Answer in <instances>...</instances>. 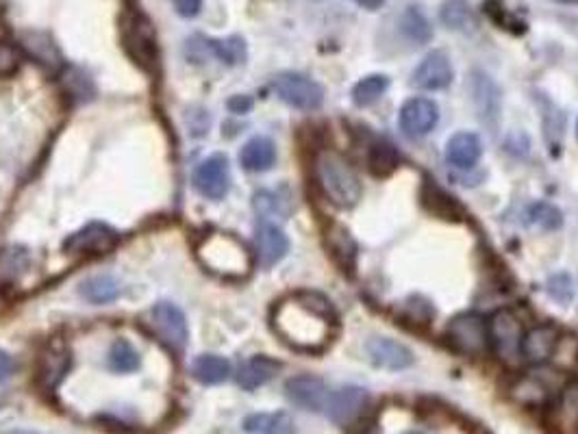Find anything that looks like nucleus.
Returning <instances> with one entry per match:
<instances>
[{
    "instance_id": "nucleus-1",
    "label": "nucleus",
    "mask_w": 578,
    "mask_h": 434,
    "mask_svg": "<svg viewBox=\"0 0 578 434\" xmlns=\"http://www.w3.org/2000/svg\"><path fill=\"white\" fill-rule=\"evenodd\" d=\"M272 328L294 350L322 352L335 334L333 306L318 294L289 295L274 306Z\"/></svg>"
},
{
    "instance_id": "nucleus-2",
    "label": "nucleus",
    "mask_w": 578,
    "mask_h": 434,
    "mask_svg": "<svg viewBox=\"0 0 578 434\" xmlns=\"http://www.w3.org/2000/svg\"><path fill=\"white\" fill-rule=\"evenodd\" d=\"M316 180L322 194L335 207L348 208L355 207L361 198V180L357 176L352 163L341 152L324 148L316 155Z\"/></svg>"
},
{
    "instance_id": "nucleus-3",
    "label": "nucleus",
    "mask_w": 578,
    "mask_h": 434,
    "mask_svg": "<svg viewBox=\"0 0 578 434\" xmlns=\"http://www.w3.org/2000/svg\"><path fill=\"white\" fill-rule=\"evenodd\" d=\"M198 261L207 267V272L220 278L240 280L250 274L252 259L250 252L238 237L227 233H213L198 244Z\"/></svg>"
},
{
    "instance_id": "nucleus-4",
    "label": "nucleus",
    "mask_w": 578,
    "mask_h": 434,
    "mask_svg": "<svg viewBox=\"0 0 578 434\" xmlns=\"http://www.w3.org/2000/svg\"><path fill=\"white\" fill-rule=\"evenodd\" d=\"M489 345H492L495 359L505 365H517L522 361V339H524V326L520 317L511 309H498L487 322Z\"/></svg>"
},
{
    "instance_id": "nucleus-5",
    "label": "nucleus",
    "mask_w": 578,
    "mask_h": 434,
    "mask_svg": "<svg viewBox=\"0 0 578 434\" xmlns=\"http://www.w3.org/2000/svg\"><path fill=\"white\" fill-rule=\"evenodd\" d=\"M144 326L174 354H181L187 343V322L183 311L170 302H159L144 315Z\"/></svg>"
},
{
    "instance_id": "nucleus-6",
    "label": "nucleus",
    "mask_w": 578,
    "mask_h": 434,
    "mask_svg": "<svg viewBox=\"0 0 578 434\" xmlns=\"http://www.w3.org/2000/svg\"><path fill=\"white\" fill-rule=\"evenodd\" d=\"M446 339L465 356H481L489 348L487 322L476 313H461L446 328Z\"/></svg>"
},
{
    "instance_id": "nucleus-7",
    "label": "nucleus",
    "mask_w": 578,
    "mask_h": 434,
    "mask_svg": "<svg viewBox=\"0 0 578 434\" xmlns=\"http://www.w3.org/2000/svg\"><path fill=\"white\" fill-rule=\"evenodd\" d=\"M272 87L280 101L288 102L294 109H302V111H313L324 101L322 87L305 74L283 72L274 79Z\"/></svg>"
},
{
    "instance_id": "nucleus-8",
    "label": "nucleus",
    "mask_w": 578,
    "mask_h": 434,
    "mask_svg": "<svg viewBox=\"0 0 578 434\" xmlns=\"http://www.w3.org/2000/svg\"><path fill=\"white\" fill-rule=\"evenodd\" d=\"M70 365H73L70 348L62 339H53L42 350L40 361H37V384H40L44 391H54L59 387V382L65 378V373H68Z\"/></svg>"
},
{
    "instance_id": "nucleus-9",
    "label": "nucleus",
    "mask_w": 578,
    "mask_h": 434,
    "mask_svg": "<svg viewBox=\"0 0 578 434\" xmlns=\"http://www.w3.org/2000/svg\"><path fill=\"white\" fill-rule=\"evenodd\" d=\"M450 83H453V63H450V57L444 51L428 53L417 63L411 76V85L422 92L446 90Z\"/></svg>"
},
{
    "instance_id": "nucleus-10",
    "label": "nucleus",
    "mask_w": 578,
    "mask_h": 434,
    "mask_svg": "<svg viewBox=\"0 0 578 434\" xmlns=\"http://www.w3.org/2000/svg\"><path fill=\"white\" fill-rule=\"evenodd\" d=\"M124 42L129 53L140 65L146 70H152L157 65V35L152 31V24L142 15H133L126 22Z\"/></svg>"
},
{
    "instance_id": "nucleus-11",
    "label": "nucleus",
    "mask_w": 578,
    "mask_h": 434,
    "mask_svg": "<svg viewBox=\"0 0 578 434\" xmlns=\"http://www.w3.org/2000/svg\"><path fill=\"white\" fill-rule=\"evenodd\" d=\"M115 244H118V233L107 224L93 222L70 235L64 241V248L70 255H104L113 250Z\"/></svg>"
},
{
    "instance_id": "nucleus-12",
    "label": "nucleus",
    "mask_w": 578,
    "mask_h": 434,
    "mask_svg": "<svg viewBox=\"0 0 578 434\" xmlns=\"http://www.w3.org/2000/svg\"><path fill=\"white\" fill-rule=\"evenodd\" d=\"M370 395L361 387H341L338 391L328 395L324 413L328 415L330 421L339 426H348L366 410Z\"/></svg>"
},
{
    "instance_id": "nucleus-13",
    "label": "nucleus",
    "mask_w": 578,
    "mask_h": 434,
    "mask_svg": "<svg viewBox=\"0 0 578 434\" xmlns=\"http://www.w3.org/2000/svg\"><path fill=\"white\" fill-rule=\"evenodd\" d=\"M194 187L198 194L211 198V200H220V198L227 196L230 187L229 159L224 155H213L207 161H202L194 174Z\"/></svg>"
},
{
    "instance_id": "nucleus-14",
    "label": "nucleus",
    "mask_w": 578,
    "mask_h": 434,
    "mask_svg": "<svg viewBox=\"0 0 578 434\" xmlns=\"http://www.w3.org/2000/svg\"><path fill=\"white\" fill-rule=\"evenodd\" d=\"M400 129L407 137H417L428 135L439 122V109L437 104L428 98H411L403 104L400 109Z\"/></svg>"
},
{
    "instance_id": "nucleus-15",
    "label": "nucleus",
    "mask_w": 578,
    "mask_h": 434,
    "mask_svg": "<svg viewBox=\"0 0 578 434\" xmlns=\"http://www.w3.org/2000/svg\"><path fill=\"white\" fill-rule=\"evenodd\" d=\"M561 343V333L554 323H539L524 333L522 339V359L531 365H542L554 354Z\"/></svg>"
},
{
    "instance_id": "nucleus-16",
    "label": "nucleus",
    "mask_w": 578,
    "mask_h": 434,
    "mask_svg": "<svg viewBox=\"0 0 578 434\" xmlns=\"http://www.w3.org/2000/svg\"><path fill=\"white\" fill-rule=\"evenodd\" d=\"M285 393H288L291 404L300 406L305 410H324L330 395L324 381L316 376L289 378L288 384H285Z\"/></svg>"
},
{
    "instance_id": "nucleus-17",
    "label": "nucleus",
    "mask_w": 578,
    "mask_h": 434,
    "mask_svg": "<svg viewBox=\"0 0 578 434\" xmlns=\"http://www.w3.org/2000/svg\"><path fill=\"white\" fill-rule=\"evenodd\" d=\"M255 246H257L259 265L261 267L277 265V263L283 259L289 250L288 235H285L279 227H274V224H268V222H263L261 227L257 228Z\"/></svg>"
},
{
    "instance_id": "nucleus-18",
    "label": "nucleus",
    "mask_w": 578,
    "mask_h": 434,
    "mask_svg": "<svg viewBox=\"0 0 578 434\" xmlns=\"http://www.w3.org/2000/svg\"><path fill=\"white\" fill-rule=\"evenodd\" d=\"M366 348L374 365L383 367V370H407L413 362L411 350L405 348L403 343L394 342V339L374 337L367 342Z\"/></svg>"
},
{
    "instance_id": "nucleus-19",
    "label": "nucleus",
    "mask_w": 578,
    "mask_h": 434,
    "mask_svg": "<svg viewBox=\"0 0 578 434\" xmlns=\"http://www.w3.org/2000/svg\"><path fill=\"white\" fill-rule=\"evenodd\" d=\"M483 155L481 137L476 133H456L450 137L448 146H446V159L450 166L467 169L476 166V161Z\"/></svg>"
},
{
    "instance_id": "nucleus-20",
    "label": "nucleus",
    "mask_w": 578,
    "mask_h": 434,
    "mask_svg": "<svg viewBox=\"0 0 578 434\" xmlns=\"http://www.w3.org/2000/svg\"><path fill=\"white\" fill-rule=\"evenodd\" d=\"M280 370V362L269 359V356H252L250 361H246L238 371V384L246 391L263 387V384L272 381Z\"/></svg>"
},
{
    "instance_id": "nucleus-21",
    "label": "nucleus",
    "mask_w": 578,
    "mask_h": 434,
    "mask_svg": "<svg viewBox=\"0 0 578 434\" xmlns=\"http://www.w3.org/2000/svg\"><path fill=\"white\" fill-rule=\"evenodd\" d=\"M240 161L248 172H266L277 161V148L268 137H252L248 144L241 148Z\"/></svg>"
},
{
    "instance_id": "nucleus-22",
    "label": "nucleus",
    "mask_w": 578,
    "mask_h": 434,
    "mask_svg": "<svg viewBox=\"0 0 578 434\" xmlns=\"http://www.w3.org/2000/svg\"><path fill=\"white\" fill-rule=\"evenodd\" d=\"M230 365L229 361H224L222 356L205 354L198 356L191 365V376L196 378L201 384H220L229 378Z\"/></svg>"
},
{
    "instance_id": "nucleus-23",
    "label": "nucleus",
    "mask_w": 578,
    "mask_h": 434,
    "mask_svg": "<svg viewBox=\"0 0 578 434\" xmlns=\"http://www.w3.org/2000/svg\"><path fill=\"white\" fill-rule=\"evenodd\" d=\"M248 432L255 434H294V421L285 413H259L244 421Z\"/></svg>"
},
{
    "instance_id": "nucleus-24",
    "label": "nucleus",
    "mask_w": 578,
    "mask_h": 434,
    "mask_svg": "<svg viewBox=\"0 0 578 434\" xmlns=\"http://www.w3.org/2000/svg\"><path fill=\"white\" fill-rule=\"evenodd\" d=\"M120 287L112 276H93L85 280L81 287V295L92 304H107L118 298Z\"/></svg>"
},
{
    "instance_id": "nucleus-25",
    "label": "nucleus",
    "mask_w": 578,
    "mask_h": 434,
    "mask_svg": "<svg viewBox=\"0 0 578 434\" xmlns=\"http://www.w3.org/2000/svg\"><path fill=\"white\" fill-rule=\"evenodd\" d=\"M400 31L413 43H426L433 37V29L428 24L426 15L417 7H409L405 11L403 18H400Z\"/></svg>"
},
{
    "instance_id": "nucleus-26",
    "label": "nucleus",
    "mask_w": 578,
    "mask_h": 434,
    "mask_svg": "<svg viewBox=\"0 0 578 434\" xmlns=\"http://www.w3.org/2000/svg\"><path fill=\"white\" fill-rule=\"evenodd\" d=\"M387 87H389L387 76L370 74L352 87V101H355V104H359V107H367V104L377 102L378 98L387 92Z\"/></svg>"
},
{
    "instance_id": "nucleus-27",
    "label": "nucleus",
    "mask_w": 578,
    "mask_h": 434,
    "mask_svg": "<svg viewBox=\"0 0 578 434\" xmlns=\"http://www.w3.org/2000/svg\"><path fill=\"white\" fill-rule=\"evenodd\" d=\"M328 246L330 250H333V256L338 259V263L344 269H348L355 265V252H357V246L355 241L350 239L348 230L341 228V227H333L328 230Z\"/></svg>"
},
{
    "instance_id": "nucleus-28",
    "label": "nucleus",
    "mask_w": 578,
    "mask_h": 434,
    "mask_svg": "<svg viewBox=\"0 0 578 434\" xmlns=\"http://www.w3.org/2000/svg\"><path fill=\"white\" fill-rule=\"evenodd\" d=\"M29 269V255L22 248L0 252V283H15Z\"/></svg>"
},
{
    "instance_id": "nucleus-29",
    "label": "nucleus",
    "mask_w": 578,
    "mask_h": 434,
    "mask_svg": "<svg viewBox=\"0 0 578 434\" xmlns=\"http://www.w3.org/2000/svg\"><path fill=\"white\" fill-rule=\"evenodd\" d=\"M24 46L46 68H57L62 63V54H59L57 46L46 35H42V33H29V35H24Z\"/></svg>"
},
{
    "instance_id": "nucleus-30",
    "label": "nucleus",
    "mask_w": 578,
    "mask_h": 434,
    "mask_svg": "<svg viewBox=\"0 0 578 434\" xmlns=\"http://www.w3.org/2000/svg\"><path fill=\"white\" fill-rule=\"evenodd\" d=\"M548 378L550 376H542V371H533L531 376L522 378V381L515 384L514 391H515L517 398H522L528 404L544 402V400L548 398V391H550Z\"/></svg>"
},
{
    "instance_id": "nucleus-31",
    "label": "nucleus",
    "mask_w": 578,
    "mask_h": 434,
    "mask_svg": "<svg viewBox=\"0 0 578 434\" xmlns=\"http://www.w3.org/2000/svg\"><path fill=\"white\" fill-rule=\"evenodd\" d=\"M140 352H137L129 342H124V339L115 342L112 345V350H109V367H112L113 371L131 373L140 367Z\"/></svg>"
},
{
    "instance_id": "nucleus-32",
    "label": "nucleus",
    "mask_w": 578,
    "mask_h": 434,
    "mask_svg": "<svg viewBox=\"0 0 578 434\" xmlns=\"http://www.w3.org/2000/svg\"><path fill=\"white\" fill-rule=\"evenodd\" d=\"M211 51L222 63L229 65H238L246 59V43L241 37H227V40H209L205 42Z\"/></svg>"
},
{
    "instance_id": "nucleus-33",
    "label": "nucleus",
    "mask_w": 578,
    "mask_h": 434,
    "mask_svg": "<svg viewBox=\"0 0 578 434\" xmlns=\"http://www.w3.org/2000/svg\"><path fill=\"white\" fill-rule=\"evenodd\" d=\"M439 18L448 29H467L472 24V9L467 0H446L439 11Z\"/></svg>"
},
{
    "instance_id": "nucleus-34",
    "label": "nucleus",
    "mask_w": 578,
    "mask_h": 434,
    "mask_svg": "<svg viewBox=\"0 0 578 434\" xmlns=\"http://www.w3.org/2000/svg\"><path fill=\"white\" fill-rule=\"evenodd\" d=\"M370 169L377 176H385V174H392L394 168L398 166V152L392 144H377L370 148Z\"/></svg>"
},
{
    "instance_id": "nucleus-35",
    "label": "nucleus",
    "mask_w": 578,
    "mask_h": 434,
    "mask_svg": "<svg viewBox=\"0 0 578 434\" xmlns=\"http://www.w3.org/2000/svg\"><path fill=\"white\" fill-rule=\"evenodd\" d=\"M475 76H476V79H475V83H476V87H475V93H476L475 101L478 104V109H481L483 113L495 115V113H498V102H500L498 90H495V85L487 79V76H483L481 72H476Z\"/></svg>"
},
{
    "instance_id": "nucleus-36",
    "label": "nucleus",
    "mask_w": 578,
    "mask_h": 434,
    "mask_svg": "<svg viewBox=\"0 0 578 434\" xmlns=\"http://www.w3.org/2000/svg\"><path fill=\"white\" fill-rule=\"evenodd\" d=\"M528 217H531L533 224H537V227L546 228V230H554L559 228L561 224H563V217H561V213L554 208L553 205H535L531 207V211H528Z\"/></svg>"
},
{
    "instance_id": "nucleus-37",
    "label": "nucleus",
    "mask_w": 578,
    "mask_h": 434,
    "mask_svg": "<svg viewBox=\"0 0 578 434\" xmlns=\"http://www.w3.org/2000/svg\"><path fill=\"white\" fill-rule=\"evenodd\" d=\"M548 294L553 295L557 302H563L568 304L574 298V287H572V280L568 274H557L548 280Z\"/></svg>"
},
{
    "instance_id": "nucleus-38",
    "label": "nucleus",
    "mask_w": 578,
    "mask_h": 434,
    "mask_svg": "<svg viewBox=\"0 0 578 434\" xmlns=\"http://www.w3.org/2000/svg\"><path fill=\"white\" fill-rule=\"evenodd\" d=\"M18 70V53L14 46L0 42V76H9Z\"/></svg>"
},
{
    "instance_id": "nucleus-39",
    "label": "nucleus",
    "mask_w": 578,
    "mask_h": 434,
    "mask_svg": "<svg viewBox=\"0 0 578 434\" xmlns=\"http://www.w3.org/2000/svg\"><path fill=\"white\" fill-rule=\"evenodd\" d=\"M174 7L183 18H194L202 7V0H174Z\"/></svg>"
},
{
    "instance_id": "nucleus-40",
    "label": "nucleus",
    "mask_w": 578,
    "mask_h": 434,
    "mask_svg": "<svg viewBox=\"0 0 578 434\" xmlns=\"http://www.w3.org/2000/svg\"><path fill=\"white\" fill-rule=\"evenodd\" d=\"M11 373H14V359H11L7 352L0 350V382L7 381Z\"/></svg>"
},
{
    "instance_id": "nucleus-41",
    "label": "nucleus",
    "mask_w": 578,
    "mask_h": 434,
    "mask_svg": "<svg viewBox=\"0 0 578 434\" xmlns=\"http://www.w3.org/2000/svg\"><path fill=\"white\" fill-rule=\"evenodd\" d=\"M252 107V101L248 96H235L229 101V109L233 113H246Z\"/></svg>"
},
{
    "instance_id": "nucleus-42",
    "label": "nucleus",
    "mask_w": 578,
    "mask_h": 434,
    "mask_svg": "<svg viewBox=\"0 0 578 434\" xmlns=\"http://www.w3.org/2000/svg\"><path fill=\"white\" fill-rule=\"evenodd\" d=\"M357 5H361L363 9H370V11H377V9H381L383 5H385V0H355Z\"/></svg>"
},
{
    "instance_id": "nucleus-43",
    "label": "nucleus",
    "mask_w": 578,
    "mask_h": 434,
    "mask_svg": "<svg viewBox=\"0 0 578 434\" xmlns=\"http://www.w3.org/2000/svg\"><path fill=\"white\" fill-rule=\"evenodd\" d=\"M553 3H559V5H572V7H578V0H553Z\"/></svg>"
},
{
    "instance_id": "nucleus-44",
    "label": "nucleus",
    "mask_w": 578,
    "mask_h": 434,
    "mask_svg": "<svg viewBox=\"0 0 578 434\" xmlns=\"http://www.w3.org/2000/svg\"><path fill=\"white\" fill-rule=\"evenodd\" d=\"M5 434H37L33 430H11V432H5Z\"/></svg>"
},
{
    "instance_id": "nucleus-45",
    "label": "nucleus",
    "mask_w": 578,
    "mask_h": 434,
    "mask_svg": "<svg viewBox=\"0 0 578 434\" xmlns=\"http://www.w3.org/2000/svg\"><path fill=\"white\" fill-rule=\"evenodd\" d=\"M407 434H420V432H407Z\"/></svg>"
}]
</instances>
